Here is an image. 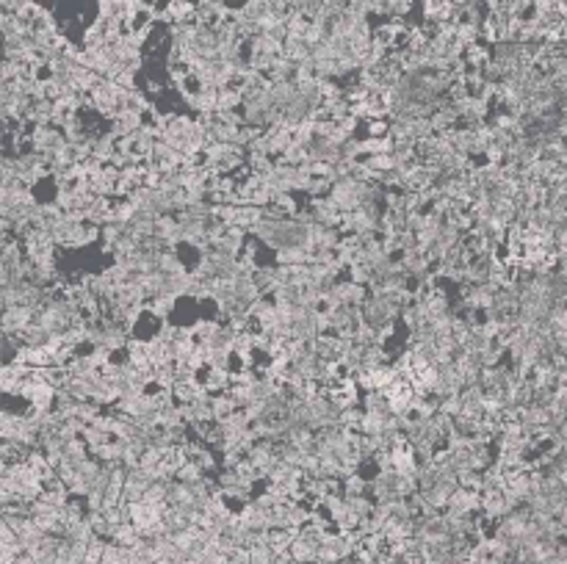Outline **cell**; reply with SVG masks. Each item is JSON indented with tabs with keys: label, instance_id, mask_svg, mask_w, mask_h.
Instances as JSON below:
<instances>
[{
	"label": "cell",
	"instance_id": "6da1fadb",
	"mask_svg": "<svg viewBox=\"0 0 567 564\" xmlns=\"http://www.w3.org/2000/svg\"><path fill=\"white\" fill-rule=\"evenodd\" d=\"M122 97H125V86H119V83L111 80V77H103V80L94 86V92L89 94L92 108L100 111L105 119H111V122L122 114Z\"/></svg>",
	"mask_w": 567,
	"mask_h": 564
},
{
	"label": "cell",
	"instance_id": "7a4b0ae2",
	"mask_svg": "<svg viewBox=\"0 0 567 564\" xmlns=\"http://www.w3.org/2000/svg\"><path fill=\"white\" fill-rule=\"evenodd\" d=\"M26 141H28V147H31V153L50 158L67 139H64V130L55 128V125H33V128L28 130Z\"/></svg>",
	"mask_w": 567,
	"mask_h": 564
},
{
	"label": "cell",
	"instance_id": "3957f363",
	"mask_svg": "<svg viewBox=\"0 0 567 564\" xmlns=\"http://www.w3.org/2000/svg\"><path fill=\"white\" fill-rule=\"evenodd\" d=\"M33 321H36V310L28 308V305H17V308L3 310L0 327H3V335H17L20 337Z\"/></svg>",
	"mask_w": 567,
	"mask_h": 564
},
{
	"label": "cell",
	"instance_id": "277c9868",
	"mask_svg": "<svg viewBox=\"0 0 567 564\" xmlns=\"http://www.w3.org/2000/svg\"><path fill=\"white\" fill-rule=\"evenodd\" d=\"M271 512H274V509L263 506L258 501H247L244 509L238 512V517H241V523L249 526L252 531H271Z\"/></svg>",
	"mask_w": 567,
	"mask_h": 564
},
{
	"label": "cell",
	"instance_id": "5b68a950",
	"mask_svg": "<svg viewBox=\"0 0 567 564\" xmlns=\"http://www.w3.org/2000/svg\"><path fill=\"white\" fill-rule=\"evenodd\" d=\"M446 512L463 514V517L482 512V492L460 487L457 492H454V495H451V501H448V509H446Z\"/></svg>",
	"mask_w": 567,
	"mask_h": 564
},
{
	"label": "cell",
	"instance_id": "8992f818",
	"mask_svg": "<svg viewBox=\"0 0 567 564\" xmlns=\"http://www.w3.org/2000/svg\"><path fill=\"white\" fill-rule=\"evenodd\" d=\"M197 17V6L191 0H169L163 11H158V20L169 23V26H178V23H194Z\"/></svg>",
	"mask_w": 567,
	"mask_h": 564
},
{
	"label": "cell",
	"instance_id": "52a82bcc",
	"mask_svg": "<svg viewBox=\"0 0 567 564\" xmlns=\"http://www.w3.org/2000/svg\"><path fill=\"white\" fill-rule=\"evenodd\" d=\"M153 484V479L141 470V467H133L128 470V482H125V492H122V501H128V504H136V501H144V495H147V489Z\"/></svg>",
	"mask_w": 567,
	"mask_h": 564
},
{
	"label": "cell",
	"instance_id": "ba28073f",
	"mask_svg": "<svg viewBox=\"0 0 567 564\" xmlns=\"http://www.w3.org/2000/svg\"><path fill=\"white\" fill-rule=\"evenodd\" d=\"M219 86H202L200 94L188 97V105L200 114V116H216L219 114Z\"/></svg>",
	"mask_w": 567,
	"mask_h": 564
},
{
	"label": "cell",
	"instance_id": "9c48e42d",
	"mask_svg": "<svg viewBox=\"0 0 567 564\" xmlns=\"http://www.w3.org/2000/svg\"><path fill=\"white\" fill-rule=\"evenodd\" d=\"M155 238H161L163 244H169L175 249V244L183 241V224L178 216H158L155 219Z\"/></svg>",
	"mask_w": 567,
	"mask_h": 564
},
{
	"label": "cell",
	"instance_id": "30bf717a",
	"mask_svg": "<svg viewBox=\"0 0 567 564\" xmlns=\"http://www.w3.org/2000/svg\"><path fill=\"white\" fill-rule=\"evenodd\" d=\"M310 213H313V222H315V224H324V227H340V216H343V213L330 202V197H324V200H313Z\"/></svg>",
	"mask_w": 567,
	"mask_h": 564
},
{
	"label": "cell",
	"instance_id": "8fae6325",
	"mask_svg": "<svg viewBox=\"0 0 567 564\" xmlns=\"http://www.w3.org/2000/svg\"><path fill=\"white\" fill-rule=\"evenodd\" d=\"M144 185V163H136V166H128V169H122V178H119V191L117 194H122V197H130L136 188H141Z\"/></svg>",
	"mask_w": 567,
	"mask_h": 564
},
{
	"label": "cell",
	"instance_id": "7c38bea8",
	"mask_svg": "<svg viewBox=\"0 0 567 564\" xmlns=\"http://www.w3.org/2000/svg\"><path fill=\"white\" fill-rule=\"evenodd\" d=\"M387 421H390V415H385V412H371V410H365V415H362V421H360V435H368V437H374V435H385L387 432Z\"/></svg>",
	"mask_w": 567,
	"mask_h": 564
},
{
	"label": "cell",
	"instance_id": "4fadbf2b",
	"mask_svg": "<svg viewBox=\"0 0 567 564\" xmlns=\"http://www.w3.org/2000/svg\"><path fill=\"white\" fill-rule=\"evenodd\" d=\"M283 55H288V58H291L293 64H305V61H313V48H310L305 39H293V36H285Z\"/></svg>",
	"mask_w": 567,
	"mask_h": 564
},
{
	"label": "cell",
	"instance_id": "5bb4252c",
	"mask_svg": "<svg viewBox=\"0 0 567 564\" xmlns=\"http://www.w3.org/2000/svg\"><path fill=\"white\" fill-rule=\"evenodd\" d=\"M266 136H269V144H271V158L285 153L291 144H293V133L288 128H283V125H271V128H266Z\"/></svg>",
	"mask_w": 567,
	"mask_h": 564
},
{
	"label": "cell",
	"instance_id": "9a60e30c",
	"mask_svg": "<svg viewBox=\"0 0 567 564\" xmlns=\"http://www.w3.org/2000/svg\"><path fill=\"white\" fill-rule=\"evenodd\" d=\"M285 39L274 36V33H260L249 42V53H266V55H283Z\"/></svg>",
	"mask_w": 567,
	"mask_h": 564
},
{
	"label": "cell",
	"instance_id": "2e32d148",
	"mask_svg": "<svg viewBox=\"0 0 567 564\" xmlns=\"http://www.w3.org/2000/svg\"><path fill=\"white\" fill-rule=\"evenodd\" d=\"M202 385L207 390H213V393H227L232 385V371L230 368H207Z\"/></svg>",
	"mask_w": 567,
	"mask_h": 564
},
{
	"label": "cell",
	"instance_id": "e0dca14e",
	"mask_svg": "<svg viewBox=\"0 0 567 564\" xmlns=\"http://www.w3.org/2000/svg\"><path fill=\"white\" fill-rule=\"evenodd\" d=\"M255 282L260 285V291H263V296L266 293H274L283 280H280V266H260L258 271H255Z\"/></svg>",
	"mask_w": 567,
	"mask_h": 564
},
{
	"label": "cell",
	"instance_id": "ac0fdd59",
	"mask_svg": "<svg viewBox=\"0 0 567 564\" xmlns=\"http://www.w3.org/2000/svg\"><path fill=\"white\" fill-rule=\"evenodd\" d=\"M128 362H133V365L141 368V371H153L147 340H130L128 343Z\"/></svg>",
	"mask_w": 567,
	"mask_h": 564
},
{
	"label": "cell",
	"instance_id": "d6986e66",
	"mask_svg": "<svg viewBox=\"0 0 567 564\" xmlns=\"http://www.w3.org/2000/svg\"><path fill=\"white\" fill-rule=\"evenodd\" d=\"M299 531H293V528H271L269 531V548L280 556V553H288L291 551V545H293V539H296Z\"/></svg>",
	"mask_w": 567,
	"mask_h": 564
},
{
	"label": "cell",
	"instance_id": "ffe728a7",
	"mask_svg": "<svg viewBox=\"0 0 567 564\" xmlns=\"http://www.w3.org/2000/svg\"><path fill=\"white\" fill-rule=\"evenodd\" d=\"M139 282L147 293V302L155 299V296H163L166 293V274L163 271H153V274H139Z\"/></svg>",
	"mask_w": 567,
	"mask_h": 564
},
{
	"label": "cell",
	"instance_id": "44dd1931",
	"mask_svg": "<svg viewBox=\"0 0 567 564\" xmlns=\"http://www.w3.org/2000/svg\"><path fill=\"white\" fill-rule=\"evenodd\" d=\"M111 542H117V545H122V548H133V545H139L141 542V534H139V528L133 526V523H122V526H114L111 528Z\"/></svg>",
	"mask_w": 567,
	"mask_h": 564
},
{
	"label": "cell",
	"instance_id": "7402d4cb",
	"mask_svg": "<svg viewBox=\"0 0 567 564\" xmlns=\"http://www.w3.org/2000/svg\"><path fill=\"white\" fill-rule=\"evenodd\" d=\"M310 263V252L305 246H283L277 249V266H302Z\"/></svg>",
	"mask_w": 567,
	"mask_h": 564
},
{
	"label": "cell",
	"instance_id": "603a6c76",
	"mask_svg": "<svg viewBox=\"0 0 567 564\" xmlns=\"http://www.w3.org/2000/svg\"><path fill=\"white\" fill-rule=\"evenodd\" d=\"M296 75V64L288 58V55H277L274 58V64H271V70H269V80H293Z\"/></svg>",
	"mask_w": 567,
	"mask_h": 564
},
{
	"label": "cell",
	"instance_id": "cb8c5ba5",
	"mask_svg": "<svg viewBox=\"0 0 567 564\" xmlns=\"http://www.w3.org/2000/svg\"><path fill=\"white\" fill-rule=\"evenodd\" d=\"M238 105H244V92L238 86H225L219 92V114H230Z\"/></svg>",
	"mask_w": 567,
	"mask_h": 564
},
{
	"label": "cell",
	"instance_id": "d4e9b609",
	"mask_svg": "<svg viewBox=\"0 0 567 564\" xmlns=\"http://www.w3.org/2000/svg\"><path fill=\"white\" fill-rule=\"evenodd\" d=\"M362 150H365V155H368V158H374V155L393 153V136H379V139L368 136V139H362Z\"/></svg>",
	"mask_w": 567,
	"mask_h": 564
},
{
	"label": "cell",
	"instance_id": "484cf974",
	"mask_svg": "<svg viewBox=\"0 0 567 564\" xmlns=\"http://www.w3.org/2000/svg\"><path fill=\"white\" fill-rule=\"evenodd\" d=\"M153 385L158 390H175L178 385V376H175V362L172 365H161V368H153Z\"/></svg>",
	"mask_w": 567,
	"mask_h": 564
},
{
	"label": "cell",
	"instance_id": "4316f807",
	"mask_svg": "<svg viewBox=\"0 0 567 564\" xmlns=\"http://www.w3.org/2000/svg\"><path fill=\"white\" fill-rule=\"evenodd\" d=\"M210 410H213V421L219 423V421H225L227 415H232L238 407H235V401H232L227 393H219V396L210 398Z\"/></svg>",
	"mask_w": 567,
	"mask_h": 564
},
{
	"label": "cell",
	"instance_id": "83f0119b",
	"mask_svg": "<svg viewBox=\"0 0 567 564\" xmlns=\"http://www.w3.org/2000/svg\"><path fill=\"white\" fill-rule=\"evenodd\" d=\"M178 482H183V484H200V482H205V467L197 465L194 460H188L178 470Z\"/></svg>",
	"mask_w": 567,
	"mask_h": 564
},
{
	"label": "cell",
	"instance_id": "f1b7e54d",
	"mask_svg": "<svg viewBox=\"0 0 567 564\" xmlns=\"http://www.w3.org/2000/svg\"><path fill=\"white\" fill-rule=\"evenodd\" d=\"M346 501H349V509L360 520H368L374 514V509H377V501H371L368 495H346Z\"/></svg>",
	"mask_w": 567,
	"mask_h": 564
},
{
	"label": "cell",
	"instance_id": "f546056e",
	"mask_svg": "<svg viewBox=\"0 0 567 564\" xmlns=\"http://www.w3.org/2000/svg\"><path fill=\"white\" fill-rule=\"evenodd\" d=\"M175 302H178L175 296H166V293H163V296H155V299H150V302H147V310H150L153 315H158V318H163V321H166V318L172 315V310H175Z\"/></svg>",
	"mask_w": 567,
	"mask_h": 564
},
{
	"label": "cell",
	"instance_id": "4dcf8cb0",
	"mask_svg": "<svg viewBox=\"0 0 567 564\" xmlns=\"http://www.w3.org/2000/svg\"><path fill=\"white\" fill-rule=\"evenodd\" d=\"M368 489H371V484H368L362 476H357V473L340 479V492H343V495H365Z\"/></svg>",
	"mask_w": 567,
	"mask_h": 564
},
{
	"label": "cell",
	"instance_id": "1f68e13d",
	"mask_svg": "<svg viewBox=\"0 0 567 564\" xmlns=\"http://www.w3.org/2000/svg\"><path fill=\"white\" fill-rule=\"evenodd\" d=\"M492 55L487 48H482V45H470L468 50H465V61H468V67L470 70H482L487 61H490Z\"/></svg>",
	"mask_w": 567,
	"mask_h": 564
},
{
	"label": "cell",
	"instance_id": "d6a6232c",
	"mask_svg": "<svg viewBox=\"0 0 567 564\" xmlns=\"http://www.w3.org/2000/svg\"><path fill=\"white\" fill-rule=\"evenodd\" d=\"M280 163H291V166H305L308 163V147L305 144H291L283 155H280Z\"/></svg>",
	"mask_w": 567,
	"mask_h": 564
},
{
	"label": "cell",
	"instance_id": "836d02e7",
	"mask_svg": "<svg viewBox=\"0 0 567 564\" xmlns=\"http://www.w3.org/2000/svg\"><path fill=\"white\" fill-rule=\"evenodd\" d=\"M125 232H128V227H125V224H119V222H114V219H111L108 224H103V227H100V238H103L105 249H111V246H114V244H117V241H119Z\"/></svg>",
	"mask_w": 567,
	"mask_h": 564
},
{
	"label": "cell",
	"instance_id": "e575fe53",
	"mask_svg": "<svg viewBox=\"0 0 567 564\" xmlns=\"http://www.w3.org/2000/svg\"><path fill=\"white\" fill-rule=\"evenodd\" d=\"M158 269H161L166 277H169V274H180V271H185V266H183V260L178 257V252H175V249H166V252L161 255Z\"/></svg>",
	"mask_w": 567,
	"mask_h": 564
},
{
	"label": "cell",
	"instance_id": "d590c367",
	"mask_svg": "<svg viewBox=\"0 0 567 564\" xmlns=\"http://www.w3.org/2000/svg\"><path fill=\"white\" fill-rule=\"evenodd\" d=\"M349 280L368 288L374 282V269L368 263H355V266H349Z\"/></svg>",
	"mask_w": 567,
	"mask_h": 564
},
{
	"label": "cell",
	"instance_id": "8d00e7d4",
	"mask_svg": "<svg viewBox=\"0 0 567 564\" xmlns=\"http://www.w3.org/2000/svg\"><path fill=\"white\" fill-rule=\"evenodd\" d=\"M83 440H86V445H89V451H97L100 445H105L108 440H114V437L103 432V429H97V426H86V432H83Z\"/></svg>",
	"mask_w": 567,
	"mask_h": 564
},
{
	"label": "cell",
	"instance_id": "74e56055",
	"mask_svg": "<svg viewBox=\"0 0 567 564\" xmlns=\"http://www.w3.org/2000/svg\"><path fill=\"white\" fill-rule=\"evenodd\" d=\"M136 213H139V207L133 205L130 200H122V202H117V205H114V222H119V224H125V227H128L130 222L136 219Z\"/></svg>",
	"mask_w": 567,
	"mask_h": 564
},
{
	"label": "cell",
	"instance_id": "f35d334b",
	"mask_svg": "<svg viewBox=\"0 0 567 564\" xmlns=\"http://www.w3.org/2000/svg\"><path fill=\"white\" fill-rule=\"evenodd\" d=\"M438 412L448 415V418H457V415H463V412H465L463 393H457V396H448V398H440V410Z\"/></svg>",
	"mask_w": 567,
	"mask_h": 564
},
{
	"label": "cell",
	"instance_id": "ab89813d",
	"mask_svg": "<svg viewBox=\"0 0 567 564\" xmlns=\"http://www.w3.org/2000/svg\"><path fill=\"white\" fill-rule=\"evenodd\" d=\"M365 125H368V136H374V139L390 136V122L387 119H368Z\"/></svg>",
	"mask_w": 567,
	"mask_h": 564
},
{
	"label": "cell",
	"instance_id": "60d3db41",
	"mask_svg": "<svg viewBox=\"0 0 567 564\" xmlns=\"http://www.w3.org/2000/svg\"><path fill=\"white\" fill-rule=\"evenodd\" d=\"M485 155H487V163H507V150L501 144H490Z\"/></svg>",
	"mask_w": 567,
	"mask_h": 564
}]
</instances>
